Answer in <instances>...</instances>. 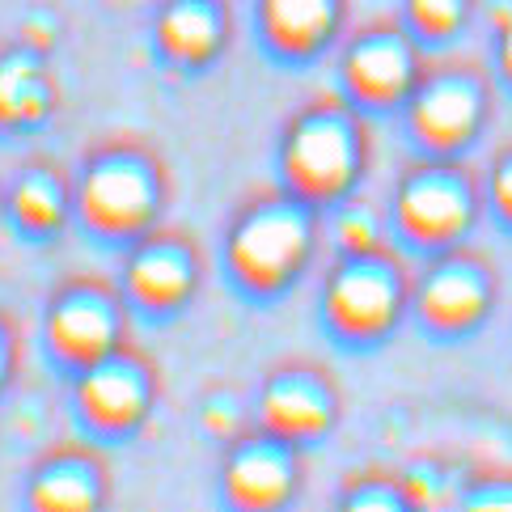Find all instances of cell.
I'll list each match as a JSON object with an SVG mask.
<instances>
[{"label":"cell","instance_id":"9","mask_svg":"<svg viewBox=\"0 0 512 512\" xmlns=\"http://www.w3.org/2000/svg\"><path fill=\"white\" fill-rule=\"evenodd\" d=\"M428 68V47L402 22H373L339 51V94L364 115H398Z\"/></svg>","mask_w":512,"mask_h":512},{"label":"cell","instance_id":"12","mask_svg":"<svg viewBox=\"0 0 512 512\" xmlns=\"http://www.w3.org/2000/svg\"><path fill=\"white\" fill-rule=\"evenodd\" d=\"M339 424V390L318 364H280L263 377L254 394V428H263L280 441L309 449L322 445Z\"/></svg>","mask_w":512,"mask_h":512},{"label":"cell","instance_id":"27","mask_svg":"<svg viewBox=\"0 0 512 512\" xmlns=\"http://www.w3.org/2000/svg\"><path fill=\"white\" fill-rule=\"evenodd\" d=\"M0 216H5V182H0Z\"/></svg>","mask_w":512,"mask_h":512},{"label":"cell","instance_id":"11","mask_svg":"<svg viewBox=\"0 0 512 512\" xmlns=\"http://www.w3.org/2000/svg\"><path fill=\"white\" fill-rule=\"evenodd\" d=\"M119 288L132 314L144 322L182 318L204 288V254L191 242V233L157 225L132 246H123Z\"/></svg>","mask_w":512,"mask_h":512},{"label":"cell","instance_id":"1","mask_svg":"<svg viewBox=\"0 0 512 512\" xmlns=\"http://www.w3.org/2000/svg\"><path fill=\"white\" fill-rule=\"evenodd\" d=\"M322 237V208L305 204L288 187L259 191L233 212L221 242V267L242 297L280 301L309 276Z\"/></svg>","mask_w":512,"mask_h":512},{"label":"cell","instance_id":"19","mask_svg":"<svg viewBox=\"0 0 512 512\" xmlns=\"http://www.w3.org/2000/svg\"><path fill=\"white\" fill-rule=\"evenodd\" d=\"M322 229L335 242V254H364L377 246H390V212H377L369 199H360V191L343 204L322 212Z\"/></svg>","mask_w":512,"mask_h":512},{"label":"cell","instance_id":"18","mask_svg":"<svg viewBox=\"0 0 512 512\" xmlns=\"http://www.w3.org/2000/svg\"><path fill=\"white\" fill-rule=\"evenodd\" d=\"M60 106L56 77L47 68V51L26 39L0 51V132H34Z\"/></svg>","mask_w":512,"mask_h":512},{"label":"cell","instance_id":"22","mask_svg":"<svg viewBox=\"0 0 512 512\" xmlns=\"http://www.w3.org/2000/svg\"><path fill=\"white\" fill-rule=\"evenodd\" d=\"M339 508L352 512H402L411 508V496L398 474H352L339 491Z\"/></svg>","mask_w":512,"mask_h":512},{"label":"cell","instance_id":"13","mask_svg":"<svg viewBox=\"0 0 512 512\" xmlns=\"http://www.w3.org/2000/svg\"><path fill=\"white\" fill-rule=\"evenodd\" d=\"M297 445L280 441L263 428L242 432L237 441L225 445L221 453V470H216V487H221V500L237 512H280L297 500L301 491V462Z\"/></svg>","mask_w":512,"mask_h":512},{"label":"cell","instance_id":"21","mask_svg":"<svg viewBox=\"0 0 512 512\" xmlns=\"http://www.w3.org/2000/svg\"><path fill=\"white\" fill-rule=\"evenodd\" d=\"M199 428H204V436H212V441L229 445L242 432L254 428V402H246L237 390L216 386L204 394V402H199Z\"/></svg>","mask_w":512,"mask_h":512},{"label":"cell","instance_id":"25","mask_svg":"<svg viewBox=\"0 0 512 512\" xmlns=\"http://www.w3.org/2000/svg\"><path fill=\"white\" fill-rule=\"evenodd\" d=\"M491 30H496V72L500 81L512 89V0H500L496 9H491Z\"/></svg>","mask_w":512,"mask_h":512},{"label":"cell","instance_id":"6","mask_svg":"<svg viewBox=\"0 0 512 512\" xmlns=\"http://www.w3.org/2000/svg\"><path fill=\"white\" fill-rule=\"evenodd\" d=\"M398 115L424 157H466L491 123V81L479 64L428 60Z\"/></svg>","mask_w":512,"mask_h":512},{"label":"cell","instance_id":"14","mask_svg":"<svg viewBox=\"0 0 512 512\" xmlns=\"http://www.w3.org/2000/svg\"><path fill=\"white\" fill-rule=\"evenodd\" d=\"M106 500H111V466L94 436L43 449L26 474V504L39 512H98Z\"/></svg>","mask_w":512,"mask_h":512},{"label":"cell","instance_id":"17","mask_svg":"<svg viewBox=\"0 0 512 512\" xmlns=\"http://www.w3.org/2000/svg\"><path fill=\"white\" fill-rule=\"evenodd\" d=\"M5 216L30 242H56L77 225V187L72 174L47 157H34L5 178Z\"/></svg>","mask_w":512,"mask_h":512},{"label":"cell","instance_id":"4","mask_svg":"<svg viewBox=\"0 0 512 512\" xmlns=\"http://www.w3.org/2000/svg\"><path fill=\"white\" fill-rule=\"evenodd\" d=\"M483 178L462 157H424L398 174L390 191V233L411 254L466 246L483 216Z\"/></svg>","mask_w":512,"mask_h":512},{"label":"cell","instance_id":"20","mask_svg":"<svg viewBox=\"0 0 512 512\" xmlns=\"http://www.w3.org/2000/svg\"><path fill=\"white\" fill-rule=\"evenodd\" d=\"M474 22V0H402V26L428 51L457 43Z\"/></svg>","mask_w":512,"mask_h":512},{"label":"cell","instance_id":"16","mask_svg":"<svg viewBox=\"0 0 512 512\" xmlns=\"http://www.w3.org/2000/svg\"><path fill=\"white\" fill-rule=\"evenodd\" d=\"M347 0H254V34L271 60L314 64L343 39Z\"/></svg>","mask_w":512,"mask_h":512},{"label":"cell","instance_id":"10","mask_svg":"<svg viewBox=\"0 0 512 512\" xmlns=\"http://www.w3.org/2000/svg\"><path fill=\"white\" fill-rule=\"evenodd\" d=\"M500 297V280L483 254L453 246L428 254L411 280V314L436 339H466L491 318Z\"/></svg>","mask_w":512,"mask_h":512},{"label":"cell","instance_id":"3","mask_svg":"<svg viewBox=\"0 0 512 512\" xmlns=\"http://www.w3.org/2000/svg\"><path fill=\"white\" fill-rule=\"evenodd\" d=\"M72 187L77 229L102 246H132L170 208V174L140 140H102L81 157Z\"/></svg>","mask_w":512,"mask_h":512},{"label":"cell","instance_id":"2","mask_svg":"<svg viewBox=\"0 0 512 512\" xmlns=\"http://www.w3.org/2000/svg\"><path fill=\"white\" fill-rule=\"evenodd\" d=\"M369 161H373L369 119L343 94L305 102L280 127V144H276L280 187H288L292 195H301L305 204L322 212L352 199L364 187Z\"/></svg>","mask_w":512,"mask_h":512},{"label":"cell","instance_id":"26","mask_svg":"<svg viewBox=\"0 0 512 512\" xmlns=\"http://www.w3.org/2000/svg\"><path fill=\"white\" fill-rule=\"evenodd\" d=\"M17 369H22V335L9 314H0V398L9 394Z\"/></svg>","mask_w":512,"mask_h":512},{"label":"cell","instance_id":"8","mask_svg":"<svg viewBox=\"0 0 512 512\" xmlns=\"http://www.w3.org/2000/svg\"><path fill=\"white\" fill-rule=\"evenodd\" d=\"M68 398L85 436H94L98 445H119L136 436L157 411L161 373L140 347L127 343L106 360L72 373Z\"/></svg>","mask_w":512,"mask_h":512},{"label":"cell","instance_id":"15","mask_svg":"<svg viewBox=\"0 0 512 512\" xmlns=\"http://www.w3.org/2000/svg\"><path fill=\"white\" fill-rule=\"evenodd\" d=\"M153 51L174 72L199 77L225 60L233 43L229 0H161L153 13Z\"/></svg>","mask_w":512,"mask_h":512},{"label":"cell","instance_id":"7","mask_svg":"<svg viewBox=\"0 0 512 512\" xmlns=\"http://www.w3.org/2000/svg\"><path fill=\"white\" fill-rule=\"evenodd\" d=\"M132 305L119 280L68 276L43 301V347L68 377L132 343Z\"/></svg>","mask_w":512,"mask_h":512},{"label":"cell","instance_id":"24","mask_svg":"<svg viewBox=\"0 0 512 512\" xmlns=\"http://www.w3.org/2000/svg\"><path fill=\"white\" fill-rule=\"evenodd\" d=\"M457 504L462 508H504L512 512V470L500 474H474L457 491Z\"/></svg>","mask_w":512,"mask_h":512},{"label":"cell","instance_id":"23","mask_svg":"<svg viewBox=\"0 0 512 512\" xmlns=\"http://www.w3.org/2000/svg\"><path fill=\"white\" fill-rule=\"evenodd\" d=\"M483 204L504 229H512V144L487 161V170H483Z\"/></svg>","mask_w":512,"mask_h":512},{"label":"cell","instance_id":"5","mask_svg":"<svg viewBox=\"0 0 512 512\" xmlns=\"http://www.w3.org/2000/svg\"><path fill=\"white\" fill-rule=\"evenodd\" d=\"M411 280L394 246L335 254L318 288V318L343 347H377L411 314Z\"/></svg>","mask_w":512,"mask_h":512}]
</instances>
